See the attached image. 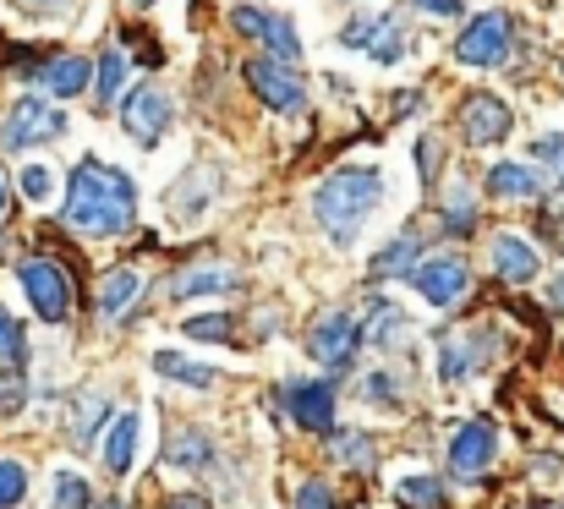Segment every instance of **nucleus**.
Instances as JSON below:
<instances>
[{
  "mask_svg": "<svg viewBox=\"0 0 564 509\" xmlns=\"http://www.w3.org/2000/svg\"><path fill=\"white\" fill-rule=\"evenodd\" d=\"M160 509H208V499H197V494H182V499H171V505Z\"/></svg>",
  "mask_w": 564,
  "mask_h": 509,
  "instance_id": "obj_40",
  "label": "nucleus"
},
{
  "mask_svg": "<svg viewBox=\"0 0 564 509\" xmlns=\"http://www.w3.org/2000/svg\"><path fill=\"white\" fill-rule=\"evenodd\" d=\"M94 505V488L77 477V472H61L55 477V499H50V509H88Z\"/></svg>",
  "mask_w": 564,
  "mask_h": 509,
  "instance_id": "obj_26",
  "label": "nucleus"
},
{
  "mask_svg": "<svg viewBox=\"0 0 564 509\" xmlns=\"http://www.w3.org/2000/svg\"><path fill=\"white\" fill-rule=\"evenodd\" d=\"M154 372L160 378H176V383H192V389H208L219 372L214 367H203V361H187L182 350H154Z\"/></svg>",
  "mask_w": 564,
  "mask_h": 509,
  "instance_id": "obj_21",
  "label": "nucleus"
},
{
  "mask_svg": "<svg viewBox=\"0 0 564 509\" xmlns=\"http://www.w3.org/2000/svg\"><path fill=\"white\" fill-rule=\"evenodd\" d=\"M505 50H510V17H505V11H482V17L460 33V44H455V55H460L466 66H499Z\"/></svg>",
  "mask_w": 564,
  "mask_h": 509,
  "instance_id": "obj_12",
  "label": "nucleus"
},
{
  "mask_svg": "<svg viewBox=\"0 0 564 509\" xmlns=\"http://www.w3.org/2000/svg\"><path fill=\"white\" fill-rule=\"evenodd\" d=\"M532 154L554 170V181L564 186V132H554V138H538V143H532Z\"/></svg>",
  "mask_w": 564,
  "mask_h": 509,
  "instance_id": "obj_35",
  "label": "nucleus"
},
{
  "mask_svg": "<svg viewBox=\"0 0 564 509\" xmlns=\"http://www.w3.org/2000/svg\"><path fill=\"white\" fill-rule=\"evenodd\" d=\"M0 214H6V181H0Z\"/></svg>",
  "mask_w": 564,
  "mask_h": 509,
  "instance_id": "obj_42",
  "label": "nucleus"
},
{
  "mask_svg": "<svg viewBox=\"0 0 564 509\" xmlns=\"http://www.w3.org/2000/svg\"><path fill=\"white\" fill-rule=\"evenodd\" d=\"M241 285V274L236 269H225V263H208V269H187L182 280H176V296L187 302V296H230Z\"/></svg>",
  "mask_w": 564,
  "mask_h": 509,
  "instance_id": "obj_19",
  "label": "nucleus"
},
{
  "mask_svg": "<svg viewBox=\"0 0 564 509\" xmlns=\"http://www.w3.org/2000/svg\"><path fill=\"white\" fill-rule=\"evenodd\" d=\"M214 461V450H208V438L203 433H176L171 444H165V466H182V472H203Z\"/></svg>",
  "mask_w": 564,
  "mask_h": 509,
  "instance_id": "obj_23",
  "label": "nucleus"
},
{
  "mask_svg": "<svg viewBox=\"0 0 564 509\" xmlns=\"http://www.w3.org/2000/svg\"><path fill=\"white\" fill-rule=\"evenodd\" d=\"M499 455V427L488 416H471L455 438H449V472L455 477H482Z\"/></svg>",
  "mask_w": 564,
  "mask_h": 509,
  "instance_id": "obj_9",
  "label": "nucleus"
},
{
  "mask_svg": "<svg viewBox=\"0 0 564 509\" xmlns=\"http://www.w3.org/2000/svg\"><path fill=\"white\" fill-rule=\"evenodd\" d=\"M285 411H291L296 427L324 433V427L335 422V389H329V383H291V389H285Z\"/></svg>",
  "mask_w": 564,
  "mask_h": 509,
  "instance_id": "obj_14",
  "label": "nucleus"
},
{
  "mask_svg": "<svg viewBox=\"0 0 564 509\" xmlns=\"http://www.w3.org/2000/svg\"><path fill=\"white\" fill-rule=\"evenodd\" d=\"M296 509H335V488H324V483H302V488H296Z\"/></svg>",
  "mask_w": 564,
  "mask_h": 509,
  "instance_id": "obj_38",
  "label": "nucleus"
},
{
  "mask_svg": "<svg viewBox=\"0 0 564 509\" xmlns=\"http://www.w3.org/2000/svg\"><path fill=\"white\" fill-rule=\"evenodd\" d=\"M138 427H143V416H138V411H121V416L110 422L105 444H99V455H105V466H110L116 477H127L132 461H138Z\"/></svg>",
  "mask_w": 564,
  "mask_h": 509,
  "instance_id": "obj_16",
  "label": "nucleus"
},
{
  "mask_svg": "<svg viewBox=\"0 0 564 509\" xmlns=\"http://www.w3.org/2000/svg\"><path fill=\"white\" fill-rule=\"evenodd\" d=\"M357 339H362V329H357L351 313H324V318L307 329V356L324 361V367H346V361L357 356Z\"/></svg>",
  "mask_w": 564,
  "mask_h": 509,
  "instance_id": "obj_13",
  "label": "nucleus"
},
{
  "mask_svg": "<svg viewBox=\"0 0 564 509\" xmlns=\"http://www.w3.org/2000/svg\"><path fill=\"white\" fill-rule=\"evenodd\" d=\"M411 258H416V241H411V236H400L394 247H383V252L373 258V274H400Z\"/></svg>",
  "mask_w": 564,
  "mask_h": 509,
  "instance_id": "obj_31",
  "label": "nucleus"
},
{
  "mask_svg": "<svg viewBox=\"0 0 564 509\" xmlns=\"http://www.w3.org/2000/svg\"><path fill=\"white\" fill-rule=\"evenodd\" d=\"M411 285H416V296L422 302H433V307H449V302H460L466 296V285H471V274H466V263L460 258H416L411 263Z\"/></svg>",
  "mask_w": 564,
  "mask_h": 509,
  "instance_id": "obj_7",
  "label": "nucleus"
},
{
  "mask_svg": "<svg viewBox=\"0 0 564 509\" xmlns=\"http://www.w3.org/2000/svg\"><path fill=\"white\" fill-rule=\"evenodd\" d=\"M138 6H149V0H138Z\"/></svg>",
  "mask_w": 564,
  "mask_h": 509,
  "instance_id": "obj_44",
  "label": "nucleus"
},
{
  "mask_svg": "<svg viewBox=\"0 0 564 509\" xmlns=\"http://www.w3.org/2000/svg\"><path fill=\"white\" fill-rule=\"evenodd\" d=\"M17 285L28 291V307L44 318V324H61L72 313V280L55 258H22L17 263Z\"/></svg>",
  "mask_w": 564,
  "mask_h": 509,
  "instance_id": "obj_4",
  "label": "nucleus"
},
{
  "mask_svg": "<svg viewBox=\"0 0 564 509\" xmlns=\"http://www.w3.org/2000/svg\"><path fill=\"white\" fill-rule=\"evenodd\" d=\"M171 94L160 88V83H143V88H132L127 94V105H121V127H127V138L132 143H143V149H154L160 138H165V127H171Z\"/></svg>",
  "mask_w": 564,
  "mask_h": 509,
  "instance_id": "obj_5",
  "label": "nucleus"
},
{
  "mask_svg": "<svg viewBox=\"0 0 564 509\" xmlns=\"http://www.w3.org/2000/svg\"><path fill=\"white\" fill-rule=\"evenodd\" d=\"M230 22H236V33L263 39L285 66H291V61H302V39H296L291 17H280V11H258V6H236V11H230Z\"/></svg>",
  "mask_w": 564,
  "mask_h": 509,
  "instance_id": "obj_10",
  "label": "nucleus"
},
{
  "mask_svg": "<svg viewBox=\"0 0 564 509\" xmlns=\"http://www.w3.org/2000/svg\"><path fill=\"white\" fill-rule=\"evenodd\" d=\"M471 219H477L471 197H466V192H455V197H449V208H444V230H449V236H460V230H471Z\"/></svg>",
  "mask_w": 564,
  "mask_h": 509,
  "instance_id": "obj_33",
  "label": "nucleus"
},
{
  "mask_svg": "<svg viewBox=\"0 0 564 509\" xmlns=\"http://www.w3.org/2000/svg\"><path fill=\"white\" fill-rule=\"evenodd\" d=\"M22 494H28V472L17 461H0V509L22 505Z\"/></svg>",
  "mask_w": 564,
  "mask_h": 509,
  "instance_id": "obj_30",
  "label": "nucleus"
},
{
  "mask_svg": "<svg viewBox=\"0 0 564 509\" xmlns=\"http://www.w3.org/2000/svg\"><path fill=\"white\" fill-rule=\"evenodd\" d=\"M549 307L564 313V274H554V285H549Z\"/></svg>",
  "mask_w": 564,
  "mask_h": 509,
  "instance_id": "obj_41",
  "label": "nucleus"
},
{
  "mask_svg": "<svg viewBox=\"0 0 564 509\" xmlns=\"http://www.w3.org/2000/svg\"><path fill=\"white\" fill-rule=\"evenodd\" d=\"M17 186H22V197H28V203H44V197L55 192V170H50V165H39V160H33V165H22V175H17Z\"/></svg>",
  "mask_w": 564,
  "mask_h": 509,
  "instance_id": "obj_28",
  "label": "nucleus"
},
{
  "mask_svg": "<svg viewBox=\"0 0 564 509\" xmlns=\"http://www.w3.org/2000/svg\"><path fill=\"white\" fill-rule=\"evenodd\" d=\"M138 291H143V280H138V269H110V274L99 280V313H105V318H116V313H127V307L138 302Z\"/></svg>",
  "mask_w": 564,
  "mask_h": 509,
  "instance_id": "obj_20",
  "label": "nucleus"
},
{
  "mask_svg": "<svg viewBox=\"0 0 564 509\" xmlns=\"http://www.w3.org/2000/svg\"><path fill=\"white\" fill-rule=\"evenodd\" d=\"M400 335H405V318H400L389 302H378L373 318H368V339H378V345H394Z\"/></svg>",
  "mask_w": 564,
  "mask_h": 509,
  "instance_id": "obj_29",
  "label": "nucleus"
},
{
  "mask_svg": "<svg viewBox=\"0 0 564 509\" xmlns=\"http://www.w3.org/2000/svg\"><path fill=\"white\" fill-rule=\"evenodd\" d=\"M55 138H66V116L50 99H39V94L17 99L11 116L0 121V149H11V154H22L33 143H55Z\"/></svg>",
  "mask_w": 564,
  "mask_h": 509,
  "instance_id": "obj_3",
  "label": "nucleus"
},
{
  "mask_svg": "<svg viewBox=\"0 0 564 509\" xmlns=\"http://www.w3.org/2000/svg\"><path fill=\"white\" fill-rule=\"evenodd\" d=\"M121 83H127V55L110 44V50H105V61H99V99H105V105H116Z\"/></svg>",
  "mask_w": 564,
  "mask_h": 509,
  "instance_id": "obj_27",
  "label": "nucleus"
},
{
  "mask_svg": "<svg viewBox=\"0 0 564 509\" xmlns=\"http://www.w3.org/2000/svg\"><path fill=\"white\" fill-rule=\"evenodd\" d=\"M247 88L269 110H302L307 105V88H302V77L285 61H247Z\"/></svg>",
  "mask_w": 564,
  "mask_h": 509,
  "instance_id": "obj_11",
  "label": "nucleus"
},
{
  "mask_svg": "<svg viewBox=\"0 0 564 509\" xmlns=\"http://www.w3.org/2000/svg\"><path fill=\"white\" fill-rule=\"evenodd\" d=\"M482 350H488L482 335H449L444 350H438V378H444V383H466V378L482 367Z\"/></svg>",
  "mask_w": 564,
  "mask_h": 509,
  "instance_id": "obj_17",
  "label": "nucleus"
},
{
  "mask_svg": "<svg viewBox=\"0 0 564 509\" xmlns=\"http://www.w3.org/2000/svg\"><path fill=\"white\" fill-rule=\"evenodd\" d=\"M494 263H499V274H505L510 285H527V280L538 274V252H532V241H521V236H499V241H494Z\"/></svg>",
  "mask_w": 564,
  "mask_h": 509,
  "instance_id": "obj_18",
  "label": "nucleus"
},
{
  "mask_svg": "<svg viewBox=\"0 0 564 509\" xmlns=\"http://www.w3.org/2000/svg\"><path fill=\"white\" fill-rule=\"evenodd\" d=\"M340 44H346V50H362V55H373L378 66H394V61L405 55L400 17H389V11H368V17H357V22L340 33Z\"/></svg>",
  "mask_w": 564,
  "mask_h": 509,
  "instance_id": "obj_6",
  "label": "nucleus"
},
{
  "mask_svg": "<svg viewBox=\"0 0 564 509\" xmlns=\"http://www.w3.org/2000/svg\"><path fill=\"white\" fill-rule=\"evenodd\" d=\"M394 499L405 509H444V488H438L433 477H416V472H411V477L394 483Z\"/></svg>",
  "mask_w": 564,
  "mask_h": 509,
  "instance_id": "obj_24",
  "label": "nucleus"
},
{
  "mask_svg": "<svg viewBox=\"0 0 564 509\" xmlns=\"http://www.w3.org/2000/svg\"><path fill=\"white\" fill-rule=\"evenodd\" d=\"M532 509H560V505H532Z\"/></svg>",
  "mask_w": 564,
  "mask_h": 509,
  "instance_id": "obj_43",
  "label": "nucleus"
},
{
  "mask_svg": "<svg viewBox=\"0 0 564 509\" xmlns=\"http://www.w3.org/2000/svg\"><path fill=\"white\" fill-rule=\"evenodd\" d=\"M510 127H516V116H510V105H505L499 94H471V99L460 105V138L477 143V149L505 143Z\"/></svg>",
  "mask_w": 564,
  "mask_h": 509,
  "instance_id": "obj_8",
  "label": "nucleus"
},
{
  "mask_svg": "<svg viewBox=\"0 0 564 509\" xmlns=\"http://www.w3.org/2000/svg\"><path fill=\"white\" fill-rule=\"evenodd\" d=\"M187 335L192 339H214V345H219V339H230V318H225V313H203V318H187Z\"/></svg>",
  "mask_w": 564,
  "mask_h": 509,
  "instance_id": "obj_34",
  "label": "nucleus"
},
{
  "mask_svg": "<svg viewBox=\"0 0 564 509\" xmlns=\"http://www.w3.org/2000/svg\"><path fill=\"white\" fill-rule=\"evenodd\" d=\"M138 219V186L127 181V170H110L99 160H83L72 170V192H66V225L83 236H121Z\"/></svg>",
  "mask_w": 564,
  "mask_h": 509,
  "instance_id": "obj_1",
  "label": "nucleus"
},
{
  "mask_svg": "<svg viewBox=\"0 0 564 509\" xmlns=\"http://www.w3.org/2000/svg\"><path fill=\"white\" fill-rule=\"evenodd\" d=\"M362 394H368V405H394V378L389 372H373V378H362Z\"/></svg>",
  "mask_w": 564,
  "mask_h": 509,
  "instance_id": "obj_37",
  "label": "nucleus"
},
{
  "mask_svg": "<svg viewBox=\"0 0 564 509\" xmlns=\"http://www.w3.org/2000/svg\"><path fill=\"white\" fill-rule=\"evenodd\" d=\"M22 361V329L11 313H0V367H17Z\"/></svg>",
  "mask_w": 564,
  "mask_h": 509,
  "instance_id": "obj_32",
  "label": "nucleus"
},
{
  "mask_svg": "<svg viewBox=\"0 0 564 509\" xmlns=\"http://www.w3.org/2000/svg\"><path fill=\"white\" fill-rule=\"evenodd\" d=\"M378 203H383V170H373V165L335 170L313 192V214H318V225L329 230L335 247H351L362 236V225H368V214H373Z\"/></svg>",
  "mask_w": 564,
  "mask_h": 509,
  "instance_id": "obj_2",
  "label": "nucleus"
},
{
  "mask_svg": "<svg viewBox=\"0 0 564 509\" xmlns=\"http://www.w3.org/2000/svg\"><path fill=\"white\" fill-rule=\"evenodd\" d=\"M329 450H335V461H340V466H357V472H368V466L378 461V450L368 444V433H335V444H329Z\"/></svg>",
  "mask_w": 564,
  "mask_h": 509,
  "instance_id": "obj_25",
  "label": "nucleus"
},
{
  "mask_svg": "<svg viewBox=\"0 0 564 509\" xmlns=\"http://www.w3.org/2000/svg\"><path fill=\"white\" fill-rule=\"evenodd\" d=\"M22 17H33V22H55V17H66L72 11V0H11Z\"/></svg>",
  "mask_w": 564,
  "mask_h": 509,
  "instance_id": "obj_36",
  "label": "nucleus"
},
{
  "mask_svg": "<svg viewBox=\"0 0 564 509\" xmlns=\"http://www.w3.org/2000/svg\"><path fill=\"white\" fill-rule=\"evenodd\" d=\"M488 192L494 197H516V203H527V197H538V175L527 165H494L488 170Z\"/></svg>",
  "mask_w": 564,
  "mask_h": 509,
  "instance_id": "obj_22",
  "label": "nucleus"
},
{
  "mask_svg": "<svg viewBox=\"0 0 564 509\" xmlns=\"http://www.w3.org/2000/svg\"><path fill=\"white\" fill-rule=\"evenodd\" d=\"M416 6H427L433 17H455L460 11V0H416Z\"/></svg>",
  "mask_w": 564,
  "mask_h": 509,
  "instance_id": "obj_39",
  "label": "nucleus"
},
{
  "mask_svg": "<svg viewBox=\"0 0 564 509\" xmlns=\"http://www.w3.org/2000/svg\"><path fill=\"white\" fill-rule=\"evenodd\" d=\"M33 77H39V88H44V94H55V99H77V94L88 88V77H94V66H88V61H83L77 50H66V55H55V61H44V66H39Z\"/></svg>",
  "mask_w": 564,
  "mask_h": 509,
  "instance_id": "obj_15",
  "label": "nucleus"
}]
</instances>
